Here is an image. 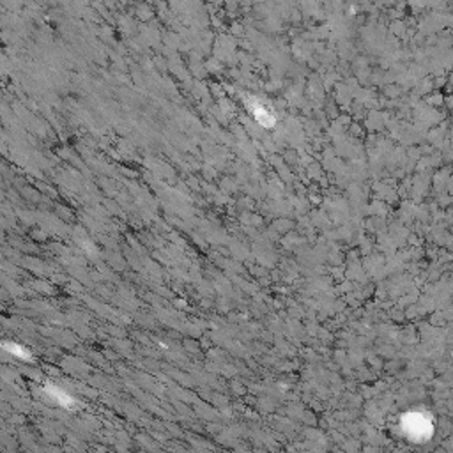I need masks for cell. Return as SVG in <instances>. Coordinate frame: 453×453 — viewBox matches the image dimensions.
Returning a JSON list of instances; mask_svg holds the SVG:
<instances>
[{"label": "cell", "mask_w": 453, "mask_h": 453, "mask_svg": "<svg viewBox=\"0 0 453 453\" xmlns=\"http://www.w3.org/2000/svg\"><path fill=\"white\" fill-rule=\"evenodd\" d=\"M400 428L413 443H425L434 434V423L423 411H407L400 420Z\"/></svg>", "instance_id": "6da1fadb"}, {"label": "cell", "mask_w": 453, "mask_h": 453, "mask_svg": "<svg viewBox=\"0 0 453 453\" xmlns=\"http://www.w3.org/2000/svg\"><path fill=\"white\" fill-rule=\"evenodd\" d=\"M2 349L4 351H7L9 354L16 356V358H22V360H32V354L30 351H27L25 347H22L20 343H14V342H4L2 343Z\"/></svg>", "instance_id": "7a4b0ae2"}, {"label": "cell", "mask_w": 453, "mask_h": 453, "mask_svg": "<svg viewBox=\"0 0 453 453\" xmlns=\"http://www.w3.org/2000/svg\"><path fill=\"white\" fill-rule=\"evenodd\" d=\"M46 391H48V395L52 396V398L57 402V404L60 405H66V407H71L73 405V398L67 393H64L60 388H55V386H46Z\"/></svg>", "instance_id": "3957f363"}, {"label": "cell", "mask_w": 453, "mask_h": 453, "mask_svg": "<svg viewBox=\"0 0 453 453\" xmlns=\"http://www.w3.org/2000/svg\"><path fill=\"white\" fill-rule=\"evenodd\" d=\"M252 110H254V115L257 117L262 124H266V126H273V117H271V113L266 110L264 107H260V105H257L255 103L254 107H252Z\"/></svg>", "instance_id": "277c9868"}]
</instances>
